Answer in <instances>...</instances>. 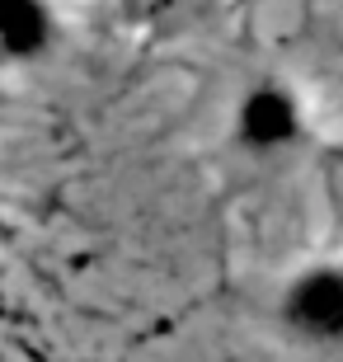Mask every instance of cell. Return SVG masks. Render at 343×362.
Segmentation results:
<instances>
[{
	"label": "cell",
	"mask_w": 343,
	"mask_h": 362,
	"mask_svg": "<svg viewBox=\"0 0 343 362\" xmlns=\"http://www.w3.org/2000/svg\"><path fill=\"white\" fill-rule=\"evenodd\" d=\"M315 132V108L306 99L301 85L282 81V76H259L236 94L226 136L245 160H287L310 141Z\"/></svg>",
	"instance_id": "obj_1"
},
{
	"label": "cell",
	"mask_w": 343,
	"mask_h": 362,
	"mask_svg": "<svg viewBox=\"0 0 343 362\" xmlns=\"http://www.w3.org/2000/svg\"><path fill=\"white\" fill-rule=\"evenodd\" d=\"M62 24L52 0H0V62L5 66H38L57 52Z\"/></svg>",
	"instance_id": "obj_3"
},
{
	"label": "cell",
	"mask_w": 343,
	"mask_h": 362,
	"mask_svg": "<svg viewBox=\"0 0 343 362\" xmlns=\"http://www.w3.org/2000/svg\"><path fill=\"white\" fill-rule=\"evenodd\" d=\"M273 325L315 353L343 349V259L296 264L273 292Z\"/></svg>",
	"instance_id": "obj_2"
},
{
	"label": "cell",
	"mask_w": 343,
	"mask_h": 362,
	"mask_svg": "<svg viewBox=\"0 0 343 362\" xmlns=\"http://www.w3.org/2000/svg\"><path fill=\"white\" fill-rule=\"evenodd\" d=\"M151 5H170V0H151Z\"/></svg>",
	"instance_id": "obj_4"
}]
</instances>
